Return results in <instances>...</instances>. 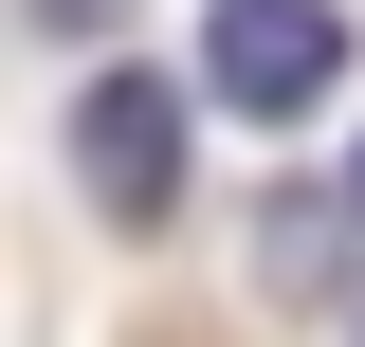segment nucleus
Masks as SVG:
<instances>
[{
    "instance_id": "nucleus-1",
    "label": "nucleus",
    "mask_w": 365,
    "mask_h": 347,
    "mask_svg": "<svg viewBox=\"0 0 365 347\" xmlns=\"http://www.w3.org/2000/svg\"><path fill=\"white\" fill-rule=\"evenodd\" d=\"M201 91L256 110V129H292V110L347 91V19H329V0H220V19H201Z\"/></svg>"
},
{
    "instance_id": "nucleus-2",
    "label": "nucleus",
    "mask_w": 365,
    "mask_h": 347,
    "mask_svg": "<svg viewBox=\"0 0 365 347\" xmlns=\"http://www.w3.org/2000/svg\"><path fill=\"white\" fill-rule=\"evenodd\" d=\"M73 165H91V201H110V219H165V201H182V91L91 74V91H73Z\"/></svg>"
},
{
    "instance_id": "nucleus-3",
    "label": "nucleus",
    "mask_w": 365,
    "mask_h": 347,
    "mask_svg": "<svg viewBox=\"0 0 365 347\" xmlns=\"http://www.w3.org/2000/svg\"><path fill=\"white\" fill-rule=\"evenodd\" d=\"M37 19H55V37H110V0H37Z\"/></svg>"
},
{
    "instance_id": "nucleus-4",
    "label": "nucleus",
    "mask_w": 365,
    "mask_h": 347,
    "mask_svg": "<svg viewBox=\"0 0 365 347\" xmlns=\"http://www.w3.org/2000/svg\"><path fill=\"white\" fill-rule=\"evenodd\" d=\"M347 219H365V165H347Z\"/></svg>"
}]
</instances>
